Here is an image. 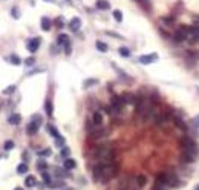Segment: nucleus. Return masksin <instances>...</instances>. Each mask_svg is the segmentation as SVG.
Here are the masks:
<instances>
[{
    "label": "nucleus",
    "instance_id": "obj_1",
    "mask_svg": "<svg viewBox=\"0 0 199 190\" xmlns=\"http://www.w3.org/2000/svg\"><path fill=\"white\" fill-rule=\"evenodd\" d=\"M179 144L182 146V159H184V162H193L197 156L196 142L188 136H182L179 139Z\"/></svg>",
    "mask_w": 199,
    "mask_h": 190
},
{
    "label": "nucleus",
    "instance_id": "obj_2",
    "mask_svg": "<svg viewBox=\"0 0 199 190\" xmlns=\"http://www.w3.org/2000/svg\"><path fill=\"white\" fill-rule=\"evenodd\" d=\"M93 156H95V159H98V161L110 162V161H113V158H115V152H113V149L109 147V146H98V147L93 150Z\"/></svg>",
    "mask_w": 199,
    "mask_h": 190
},
{
    "label": "nucleus",
    "instance_id": "obj_3",
    "mask_svg": "<svg viewBox=\"0 0 199 190\" xmlns=\"http://www.w3.org/2000/svg\"><path fill=\"white\" fill-rule=\"evenodd\" d=\"M156 182H161V184H168L171 187H178L181 184L179 178L176 176L175 172H171V170H167V172H161L156 175Z\"/></svg>",
    "mask_w": 199,
    "mask_h": 190
},
{
    "label": "nucleus",
    "instance_id": "obj_4",
    "mask_svg": "<svg viewBox=\"0 0 199 190\" xmlns=\"http://www.w3.org/2000/svg\"><path fill=\"white\" fill-rule=\"evenodd\" d=\"M101 162H103V161H101ZM116 170H118V167H116V164H115L113 161H110V162H103V176H101V182L110 181V179L116 175Z\"/></svg>",
    "mask_w": 199,
    "mask_h": 190
},
{
    "label": "nucleus",
    "instance_id": "obj_5",
    "mask_svg": "<svg viewBox=\"0 0 199 190\" xmlns=\"http://www.w3.org/2000/svg\"><path fill=\"white\" fill-rule=\"evenodd\" d=\"M124 104H126V103H124L122 97H112V110L115 113H119L122 110Z\"/></svg>",
    "mask_w": 199,
    "mask_h": 190
},
{
    "label": "nucleus",
    "instance_id": "obj_6",
    "mask_svg": "<svg viewBox=\"0 0 199 190\" xmlns=\"http://www.w3.org/2000/svg\"><path fill=\"white\" fill-rule=\"evenodd\" d=\"M38 127H40V118L35 116V118H34V121H31V123L28 124V127H26L28 135H35V133L38 132Z\"/></svg>",
    "mask_w": 199,
    "mask_h": 190
},
{
    "label": "nucleus",
    "instance_id": "obj_7",
    "mask_svg": "<svg viewBox=\"0 0 199 190\" xmlns=\"http://www.w3.org/2000/svg\"><path fill=\"white\" fill-rule=\"evenodd\" d=\"M156 60H158V54H147V55H141L138 58V61L142 63V64H150V63H153Z\"/></svg>",
    "mask_w": 199,
    "mask_h": 190
},
{
    "label": "nucleus",
    "instance_id": "obj_8",
    "mask_svg": "<svg viewBox=\"0 0 199 190\" xmlns=\"http://www.w3.org/2000/svg\"><path fill=\"white\" fill-rule=\"evenodd\" d=\"M80 28H81V20H80L78 17H73V18L69 21V29H70L72 32H77Z\"/></svg>",
    "mask_w": 199,
    "mask_h": 190
},
{
    "label": "nucleus",
    "instance_id": "obj_9",
    "mask_svg": "<svg viewBox=\"0 0 199 190\" xmlns=\"http://www.w3.org/2000/svg\"><path fill=\"white\" fill-rule=\"evenodd\" d=\"M92 121H93V124H95V126H103V123H104L103 113L100 112V110H95V112H93V115H92Z\"/></svg>",
    "mask_w": 199,
    "mask_h": 190
},
{
    "label": "nucleus",
    "instance_id": "obj_10",
    "mask_svg": "<svg viewBox=\"0 0 199 190\" xmlns=\"http://www.w3.org/2000/svg\"><path fill=\"white\" fill-rule=\"evenodd\" d=\"M187 32L184 31V29H179V31H176L175 34H173V40L175 41H178V43H182V41H185L187 40Z\"/></svg>",
    "mask_w": 199,
    "mask_h": 190
},
{
    "label": "nucleus",
    "instance_id": "obj_11",
    "mask_svg": "<svg viewBox=\"0 0 199 190\" xmlns=\"http://www.w3.org/2000/svg\"><path fill=\"white\" fill-rule=\"evenodd\" d=\"M38 46H40V38L35 37V38H32V40L28 41V51L29 52H35L38 49Z\"/></svg>",
    "mask_w": 199,
    "mask_h": 190
},
{
    "label": "nucleus",
    "instance_id": "obj_12",
    "mask_svg": "<svg viewBox=\"0 0 199 190\" xmlns=\"http://www.w3.org/2000/svg\"><path fill=\"white\" fill-rule=\"evenodd\" d=\"M135 182H136V185H138V187H144V185L147 184V178H145V175H142V173L136 175Z\"/></svg>",
    "mask_w": 199,
    "mask_h": 190
},
{
    "label": "nucleus",
    "instance_id": "obj_13",
    "mask_svg": "<svg viewBox=\"0 0 199 190\" xmlns=\"http://www.w3.org/2000/svg\"><path fill=\"white\" fill-rule=\"evenodd\" d=\"M75 165H77V162L73 161L72 158H66V159H64V169H66V170L75 169Z\"/></svg>",
    "mask_w": 199,
    "mask_h": 190
},
{
    "label": "nucleus",
    "instance_id": "obj_14",
    "mask_svg": "<svg viewBox=\"0 0 199 190\" xmlns=\"http://www.w3.org/2000/svg\"><path fill=\"white\" fill-rule=\"evenodd\" d=\"M21 121V116L18 115V113H12L9 118H8V123L9 124H18Z\"/></svg>",
    "mask_w": 199,
    "mask_h": 190
},
{
    "label": "nucleus",
    "instance_id": "obj_15",
    "mask_svg": "<svg viewBox=\"0 0 199 190\" xmlns=\"http://www.w3.org/2000/svg\"><path fill=\"white\" fill-rule=\"evenodd\" d=\"M129 179L126 178V179H122V181H119L118 182V185H116V190H129Z\"/></svg>",
    "mask_w": 199,
    "mask_h": 190
},
{
    "label": "nucleus",
    "instance_id": "obj_16",
    "mask_svg": "<svg viewBox=\"0 0 199 190\" xmlns=\"http://www.w3.org/2000/svg\"><path fill=\"white\" fill-rule=\"evenodd\" d=\"M37 184V179L32 176V175H29V176H26V179H24V185H26V187H34Z\"/></svg>",
    "mask_w": 199,
    "mask_h": 190
},
{
    "label": "nucleus",
    "instance_id": "obj_17",
    "mask_svg": "<svg viewBox=\"0 0 199 190\" xmlns=\"http://www.w3.org/2000/svg\"><path fill=\"white\" fill-rule=\"evenodd\" d=\"M96 8H98V9H109V8H110V3L106 2V0H96Z\"/></svg>",
    "mask_w": 199,
    "mask_h": 190
},
{
    "label": "nucleus",
    "instance_id": "obj_18",
    "mask_svg": "<svg viewBox=\"0 0 199 190\" xmlns=\"http://www.w3.org/2000/svg\"><path fill=\"white\" fill-rule=\"evenodd\" d=\"M41 29L43 31H49V29H51V20H49L47 17L41 18Z\"/></svg>",
    "mask_w": 199,
    "mask_h": 190
},
{
    "label": "nucleus",
    "instance_id": "obj_19",
    "mask_svg": "<svg viewBox=\"0 0 199 190\" xmlns=\"http://www.w3.org/2000/svg\"><path fill=\"white\" fill-rule=\"evenodd\" d=\"M47 130H49V133H51V135H52V136H54L55 139L61 136V135H60V132H58V130H57V129H55V127H54L52 124H49V126H47Z\"/></svg>",
    "mask_w": 199,
    "mask_h": 190
},
{
    "label": "nucleus",
    "instance_id": "obj_20",
    "mask_svg": "<svg viewBox=\"0 0 199 190\" xmlns=\"http://www.w3.org/2000/svg\"><path fill=\"white\" fill-rule=\"evenodd\" d=\"M96 49H98L100 52H107V44L103 43L101 40H98V41H96Z\"/></svg>",
    "mask_w": 199,
    "mask_h": 190
},
{
    "label": "nucleus",
    "instance_id": "obj_21",
    "mask_svg": "<svg viewBox=\"0 0 199 190\" xmlns=\"http://www.w3.org/2000/svg\"><path fill=\"white\" fill-rule=\"evenodd\" d=\"M44 109H46V113H47L49 116H52V110H54V107H52V103L49 101V100L44 103Z\"/></svg>",
    "mask_w": 199,
    "mask_h": 190
},
{
    "label": "nucleus",
    "instance_id": "obj_22",
    "mask_svg": "<svg viewBox=\"0 0 199 190\" xmlns=\"http://www.w3.org/2000/svg\"><path fill=\"white\" fill-rule=\"evenodd\" d=\"M57 41H58V44H67V43H69V38H67L66 34H60Z\"/></svg>",
    "mask_w": 199,
    "mask_h": 190
},
{
    "label": "nucleus",
    "instance_id": "obj_23",
    "mask_svg": "<svg viewBox=\"0 0 199 190\" xmlns=\"http://www.w3.org/2000/svg\"><path fill=\"white\" fill-rule=\"evenodd\" d=\"M119 55L121 57H130V49L129 48H119Z\"/></svg>",
    "mask_w": 199,
    "mask_h": 190
},
{
    "label": "nucleus",
    "instance_id": "obj_24",
    "mask_svg": "<svg viewBox=\"0 0 199 190\" xmlns=\"http://www.w3.org/2000/svg\"><path fill=\"white\" fill-rule=\"evenodd\" d=\"M175 124H176V127H179L181 130H185V129H187V126L184 124V121L181 120V118H175Z\"/></svg>",
    "mask_w": 199,
    "mask_h": 190
},
{
    "label": "nucleus",
    "instance_id": "obj_25",
    "mask_svg": "<svg viewBox=\"0 0 199 190\" xmlns=\"http://www.w3.org/2000/svg\"><path fill=\"white\" fill-rule=\"evenodd\" d=\"M17 172H18V173H26V172H28V165L24 164V162L18 164V165H17Z\"/></svg>",
    "mask_w": 199,
    "mask_h": 190
},
{
    "label": "nucleus",
    "instance_id": "obj_26",
    "mask_svg": "<svg viewBox=\"0 0 199 190\" xmlns=\"http://www.w3.org/2000/svg\"><path fill=\"white\" fill-rule=\"evenodd\" d=\"M37 167H38L40 170H46V169H47V162H46L44 159H38V161H37Z\"/></svg>",
    "mask_w": 199,
    "mask_h": 190
},
{
    "label": "nucleus",
    "instance_id": "obj_27",
    "mask_svg": "<svg viewBox=\"0 0 199 190\" xmlns=\"http://www.w3.org/2000/svg\"><path fill=\"white\" fill-rule=\"evenodd\" d=\"M9 60H11V63H12V64H15V66H18V64L21 63L20 57H18V55H15V54H12V55L9 57Z\"/></svg>",
    "mask_w": 199,
    "mask_h": 190
},
{
    "label": "nucleus",
    "instance_id": "obj_28",
    "mask_svg": "<svg viewBox=\"0 0 199 190\" xmlns=\"http://www.w3.org/2000/svg\"><path fill=\"white\" fill-rule=\"evenodd\" d=\"M113 18H115L116 21H122V12H121L119 9H115V11H113Z\"/></svg>",
    "mask_w": 199,
    "mask_h": 190
},
{
    "label": "nucleus",
    "instance_id": "obj_29",
    "mask_svg": "<svg viewBox=\"0 0 199 190\" xmlns=\"http://www.w3.org/2000/svg\"><path fill=\"white\" fill-rule=\"evenodd\" d=\"M3 149H5V150H11V149H14V141H11V139L6 141L5 144H3Z\"/></svg>",
    "mask_w": 199,
    "mask_h": 190
},
{
    "label": "nucleus",
    "instance_id": "obj_30",
    "mask_svg": "<svg viewBox=\"0 0 199 190\" xmlns=\"http://www.w3.org/2000/svg\"><path fill=\"white\" fill-rule=\"evenodd\" d=\"M122 100H124V103H135V98L132 97V95H124V97H122Z\"/></svg>",
    "mask_w": 199,
    "mask_h": 190
},
{
    "label": "nucleus",
    "instance_id": "obj_31",
    "mask_svg": "<svg viewBox=\"0 0 199 190\" xmlns=\"http://www.w3.org/2000/svg\"><path fill=\"white\" fill-rule=\"evenodd\" d=\"M69 155H70V149L69 147H61V156L69 158Z\"/></svg>",
    "mask_w": 199,
    "mask_h": 190
},
{
    "label": "nucleus",
    "instance_id": "obj_32",
    "mask_svg": "<svg viewBox=\"0 0 199 190\" xmlns=\"http://www.w3.org/2000/svg\"><path fill=\"white\" fill-rule=\"evenodd\" d=\"M69 173H66V172H63L61 169H55V176H58V178H64V176H67Z\"/></svg>",
    "mask_w": 199,
    "mask_h": 190
},
{
    "label": "nucleus",
    "instance_id": "obj_33",
    "mask_svg": "<svg viewBox=\"0 0 199 190\" xmlns=\"http://www.w3.org/2000/svg\"><path fill=\"white\" fill-rule=\"evenodd\" d=\"M152 190H167V188H165V185H164V184H161V182H156V181H155V185H153V188H152Z\"/></svg>",
    "mask_w": 199,
    "mask_h": 190
},
{
    "label": "nucleus",
    "instance_id": "obj_34",
    "mask_svg": "<svg viewBox=\"0 0 199 190\" xmlns=\"http://www.w3.org/2000/svg\"><path fill=\"white\" fill-rule=\"evenodd\" d=\"M98 83V80H95V78H90V80H86L84 81V87H89L90 84H96Z\"/></svg>",
    "mask_w": 199,
    "mask_h": 190
},
{
    "label": "nucleus",
    "instance_id": "obj_35",
    "mask_svg": "<svg viewBox=\"0 0 199 190\" xmlns=\"http://www.w3.org/2000/svg\"><path fill=\"white\" fill-rule=\"evenodd\" d=\"M14 90H15V86H14V84H11L8 89H3V93H5V95H9V93H12Z\"/></svg>",
    "mask_w": 199,
    "mask_h": 190
},
{
    "label": "nucleus",
    "instance_id": "obj_36",
    "mask_svg": "<svg viewBox=\"0 0 199 190\" xmlns=\"http://www.w3.org/2000/svg\"><path fill=\"white\" fill-rule=\"evenodd\" d=\"M51 155V150L49 149H44V150H38V156H49Z\"/></svg>",
    "mask_w": 199,
    "mask_h": 190
},
{
    "label": "nucleus",
    "instance_id": "obj_37",
    "mask_svg": "<svg viewBox=\"0 0 199 190\" xmlns=\"http://www.w3.org/2000/svg\"><path fill=\"white\" fill-rule=\"evenodd\" d=\"M34 61H35V58H34V57H29V58L24 60V63H26L28 66H32V64H34Z\"/></svg>",
    "mask_w": 199,
    "mask_h": 190
},
{
    "label": "nucleus",
    "instance_id": "obj_38",
    "mask_svg": "<svg viewBox=\"0 0 199 190\" xmlns=\"http://www.w3.org/2000/svg\"><path fill=\"white\" fill-rule=\"evenodd\" d=\"M193 126H194L196 129L199 127V115H196V116L193 118Z\"/></svg>",
    "mask_w": 199,
    "mask_h": 190
},
{
    "label": "nucleus",
    "instance_id": "obj_39",
    "mask_svg": "<svg viewBox=\"0 0 199 190\" xmlns=\"http://www.w3.org/2000/svg\"><path fill=\"white\" fill-rule=\"evenodd\" d=\"M12 17H14V18H18V17H20V14H18V9H17V8H12Z\"/></svg>",
    "mask_w": 199,
    "mask_h": 190
},
{
    "label": "nucleus",
    "instance_id": "obj_40",
    "mask_svg": "<svg viewBox=\"0 0 199 190\" xmlns=\"http://www.w3.org/2000/svg\"><path fill=\"white\" fill-rule=\"evenodd\" d=\"M55 23H57V26H58V28H63V26H64V25H63V18H58Z\"/></svg>",
    "mask_w": 199,
    "mask_h": 190
},
{
    "label": "nucleus",
    "instance_id": "obj_41",
    "mask_svg": "<svg viewBox=\"0 0 199 190\" xmlns=\"http://www.w3.org/2000/svg\"><path fill=\"white\" fill-rule=\"evenodd\" d=\"M164 23H171V18H164Z\"/></svg>",
    "mask_w": 199,
    "mask_h": 190
},
{
    "label": "nucleus",
    "instance_id": "obj_42",
    "mask_svg": "<svg viewBox=\"0 0 199 190\" xmlns=\"http://www.w3.org/2000/svg\"><path fill=\"white\" fill-rule=\"evenodd\" d=\"M194 190H199V184H197V185H196V188H194Z\"/></svg>",
    "mask_w": 199,
    "mask_h": 190
},
{
    "label": "nucleus",
    "instance_id": "obj_43",
    "mask_svg": "<svg viewBox=\"0 0 199 190\" xmlns=\"http://www.w3.org/2000/svg\"><path fill=\"white\" fill-rule=\"evenodd\" d=\"M14 190H21V188H20V187H17V188H14Z\"/></svg>",
    "mask_w": 199,
    "mask_h": 190
},
{
    "label": "nucleus",
    "instance_id": "obj_44",
    "mask_svg": "<svg viewBox=\"0 0 199 190\" xmlns=\"http://www.w3.org/2000/svg\"><path fill=\"white\" fill-rule=\"evenodd\" d=\"M46 2H52V0H46Z\"/></svg>",
    "mask_w": 199,
    "mask_h": 190
}]
</instances>
